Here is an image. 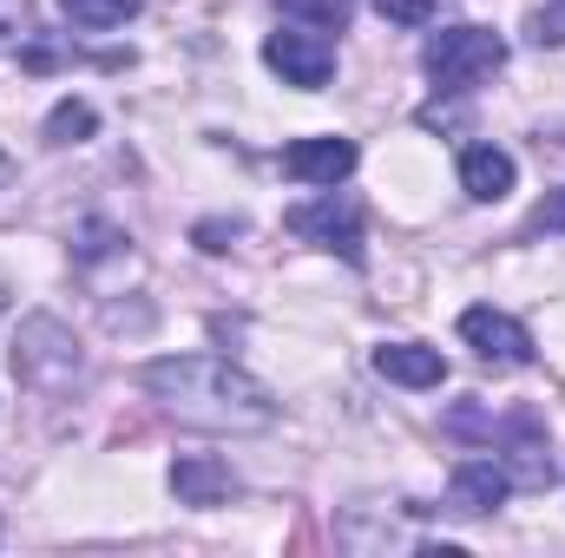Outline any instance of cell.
I'll return each mask as SVG.
<instances>
[{
    "label": "cell",
    "mask_w": 565,
    "mask_h": 558,
    "mask_svg": "<svg viewBox=\"0 0 565 558\" xmlns=\"http://www.w3.org/2000/svg\"><path fill=\"white\" fill-rule=\"evenodd\" d=\"M145 395L171 420L204 433H257L277 420V395L224 355H164L145 368Z\"/></svg>",
    "instance_id": "1"
},
{
    "label": "cell",
    "mask_w": 565,
    "mask_h": 558,
    "mask_svg": "<svg viewBox=\"0 0 565 558\" xmlns=\"http://www.w3.org/2000/svg\"><path fill=\"white\" fill-rule=\"evenodd\" d=\"M500 66H507V40L493 26H440L427 40V73H434L440 93H473Z\"/></svg>",
    "instance_id": "2"
},
{
    "label": "cell",
    "mask_w": 565,
    "mask_h": 558,
    "mask_svg": "<svg viewBox=\"0 0 565 558\" xmlns=\"http://www.w3.org/2000/svg\"><path fill=\"white\" fill-rule=\"evenodd\" d=\"M289 230L309 237V244H322V250H342L349 264H362V211H355V197L322 191V197H309V204L289 211Z\"/></svg>",
    "instance_id": "3"
},
{
    "label": "cell",
    "mask_w": 565,
    "mask_h": 558,
    "mask_svg": "<svg viewBox=\"0 0 565 558\" xmlns=\"http://www.w3.org/2000/svg\"><path fill=\"white\" fill-rule=\"evenodd\" d=\"M460 335H467V348H473L487 368H526V362H533V335H526V322H513V315L493 309V302L467 309V315H460Z\"/></svg>",
    "instance_id": "4"
},
{
    "label": "cell",
    "mask_w": 565,
    "mask_h": 558,
    "mask_svg": "<svg viewBox=\"0 0 565 558\" xmlns=\"http://www.w3.org/2000/svg\"><path fill=\"white\" fill-rule=\"evenodd\" d=\"M264 60L270 73H282V86H302V93H322L335 79V46L322 33H270Z\"/></svg>",
    "instance_id": "5"
},
{
    "label": "cell",
    "mask_w": 565,
    "mask_h": 558,
    "mask_svg": "<svg viewBox=\"0 0 565 558\" xmlns=\"http://www.w3.org/2000/svg\"><path fill=\"white\" fill-rule=\"evenodd\" d=\"M507 493H513V473H507V460H500V453H473V460H460V466H454V480H447L454 513H493Z\"/></svg>",
    "instance_id": "6"
},
{
    "label": "cell",
    "mask_w": 565,
    "mask_h": 558,
    "mask_svg": "<svg viewBox=\"0 0 565 558\" xmlns=\"http://www.w3.org/2000/svg\"><path fill=\"white\" fill-rule=\"evenodd\" d=\"M282 171L296 184H316V191H335L349 171H355V144L349 139H296L282 151Z\"/></svg>",
    "instance_id": "7"
},
{
    "label": "cell",
    "mask_w": 565,
    "mask_h": 558,
    "mask_svg": "<svg viewBox=\"0 0 565 558\" xmlns=\"http://www.w3.org/2000/svg\"><path fill=\"white\" fill-rule=\"evenodd\" d=\"M171 493H178V506H224L237 493V473L211 453H184L171 466Z\"/></svg>",
    "instance_id": "8"
},
{
    "label": "cell",
    "mask_w": 565,
    "mask_h": 558,
    "mask_svg": "<svg viewBox=\"0 0 565 558\" xmlns=\"http://www.w3.org/2000/svg\"><path fill=\"white\" fill-rule=\"evenodd\" d=\"M460 191H467L473 204H500V197L513 191V158H507L500 144H467V151H460Z\"/></svg>",
    "instance_id": "9"
},
{
    "label": "cell",
    "mask_w": 565,
    "mask_h": 558,
    "mask_svg": "<svg viewBox=\"0 0 565 558\" xmlns=\"http://www.w3.org/2000/svg\"><path fill=\"white\" fill-rule=\"evenodd\" d=\"M375 368H382L388 382H402V388H440V382H447L440 348H422V342H382V348H375Z\"/></svg>",
    "instance_id": "10"
},
{
    "label": "cell",
    "mask_w": 565,
    "mask_h": 558,
    "mask_svg": "<svg viewBox=\"0 0 565 558\" xmlns=\"http://www.w3.org/2000/svg\"><path fill=\"white\" fill-rule=\"evenodd\" d=\"M289 20H302V26H316V33H342L349 20H355V0H277Z\"/></svg>",
    "instance_id": "11"
},
{
    "label": "cell",
    "mask_w": 565,
    "mask_h": 558,
    "mask_svg": "<svg viewBox=\"0 0 565 558\" xmlns=\"http://www.w3.org/2000/svg\"><path fill=\"white\" fill-rule=\"evenodd\" d=\"M60 13L99 33V26H126V20L139 13V0H60Z\"/></svg>",
    "instance_id": "12"
},
{
    "label": "cell",
    "mask_w": 565,
    "mask_h": 558,
    "mask_svg": "<svg viewBox=\"0 0 565 558\" xmlns=\"http://www.w3.org/2000/svg\"><path fill=\"white\" fill-rule=\"evenodd\" d=\"M93 126H99V119H93L86 99H60L53 119H46V139L53 144H79V139H93Z\"/></svg>",
    "instance_id": "13"
},
{
    "label": "cell",
    "mask_w": 565,
    "mask_h": 558,
    "mask_svg": "<svg viewBox=\"0 0 565 558\" xmlns=\"http://www.w3.org/2000/svg\"><path fill=\"white\" fill-rule=\"evenodd\" d=\"M382 7V20H395V26H427L434 13H440V0H375Z\"/></svg>",
    "instance_id": "14"
},
{
    "label": "cell",
    "mask_w": 565,
    "mask_h": 558,
    "mask_svg": "<svg viewBox=\"0 0 565 558\" xmlns=\"http://www.w3.org/2000/svg\"><path fill=\"white\" fill-rule=\"evenodd\" d=\"M33 33V7L26 0H0V46H20Z\"/></svg>",
    "instance_id": "15"
},
{
    "label": "cell",
    "mask_w": 565,
    "mask_h": 558,
    "mask_svg": "<svg viewBox=\"0 0 565 558\" xmlns=\"http://www.w3.org/2000/svg\"><path fill=\"white\" fill-rule=\"evenodd\" d=\"M533 40H540V46H565V0H553V7L533 13Z\"/></svg>",
    "instance_id": "16"
},
{
    "label": "cell",
    "mask_w": 565,
    "mask_h": 558,
    "mask_svg": "<svg viewBox=\"0 0 565 558\" xmlns=\"http://www.w3.org/2000/svg\"><path fill=\"white\" fill-rule=\"evenodd\" d=\"M533 230H565V191H559V197H546V204L533 211Z\"/></svg>",
    "instance_id": "17"
}]
</instances>
